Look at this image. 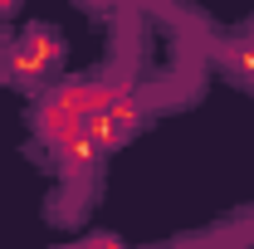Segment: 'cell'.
Here are the masks:
<instances>
[{
	"label": "cell",
	"mask_w": 254,
	"mask_h": 249,
	"mask_svg": "<svg viewBox=\"0 0 254 249\" xmlns=\"http://www.w3.org/2000/svg\"><path fill=\"white\" fill-rule=\"evenodd\" d=\"M64 63V34L49 25H34L30 34H20L10 44V54L0 59V78L15 88H44L54 78V68Z\"/></svg>",
	"instance_id": "1"
},
{
	"label": "cell",
	"mask_w": 254,
	"mask_h": 249,
	"mask_svg": "<svg viewBox=\"0 0 254 249\" xmlns=\"http://www.w3.org/2000/svg\"><path fill=\"white\" fill-rule=\"evenodd\" d=\"M64 249H127V245L118 240V235H108V230H103V235H88V240H78V245H64Z\"/></svg>",
	"instance_id": "2"
},
{
	"label": "cell",
	"mask_w": 254,
	"mask_h": 249,
	"mask_svg": "<svg viewBox=\"0 0 254 249\" xmlns=\"http://www.w3.org/2000/svg\"><path fill=\"white\" fill-rule=\"evenodd\" d=\"M10 44H15V34H10V30H5V25H0V59L10 54Z\"/></svg>",
	"instance_id": "3"
},
{
	"label": "cell",
	"mask_w": 254,
	"mask_h": 249,
	"mask_svg": "<svg viewBox=\"0 0 254 249\" xmlns=\"http://www.w3.org/2000/svg\"><path fill=\"white\" fill-rule=\"evenodd\" d=\"M5 15H15V0H0V20H5Z\"/></svg>",
	"instance_id": "4"
}]
</instances>
